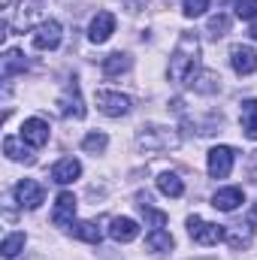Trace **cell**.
<instances>
[{
	"label": "cell",
	"instance_id": "cell-1",
	"mask_svg": "<svg viewBox=\"0 0 257 260\" xmlns=\"http://www.w3.org/2000/svg\"><path fill=\"white\" fill-rule=\"evenodd\" d=\"M197 70H200V40H197V34L185 30L173 49V58H170V79L179 85H191Z\"/></svg>",
	"mask_w": 257,
	"mask_h": 260
},
{
	"label": "cell",
	"instance_id": "cell-2",
	"mask_svg": "<svg viewBox=\"0 0 257 260\" xmlns=\"http://www.w3.org/2000/svg\"><path fill=\"white\" fill-rule=\"evenodd\" d=\"M136 145L145 151H170L179 145V136L170 127H142L136 133Z\"/></svg>",
	"mask_w": 257,
	"mask_h": 260
},
{
	"label": "cell",
	"instance_id": "cell-3",
	"mask_svg": "<svg viewBox=\"0 0 257 260\" xmlns=\"http://www.w3.org/2000/svg\"><path fill=\"white\" fill-rule=\"evenodd\" d=\"M188 233H191L194 242H200V245H218L221 239H227V230H224L221 224L203 221V218H197V215L188 218Z\"/></svg>",
	"mask_w": 257,
	"mask_h": 260
},
{
	"label": "cell",
	"instance_id": "cell-4",
	"mask_svg": "<svg viewBox=\"0 0 257 260\" xmlns=\"http://www.w3.org/2000/svg\"><path fill=\"white\" fill-rule=\"evenodd\" d=\"M97 109L109 118H121L130 112V97L121 91H97Z\"/></svg>",
	"mask_w": 257,
	"mask_h": 260
},
{
	"label": "cell",
	"instance_id": "cell-5",
	"mask_svg": "<svg viewBox=\"0 0 257 260\" xmlns=\"http://www.w3.org/2000/svg\"><path fill=\"white\" fill-rule=\"evenodd\" d=\"M61 37H64L61 21L49 18V21H43V24L34 30V49H40V52H52V49L61 46Z\"/></svg>",
	"mask_w": 257,
	"mask_h": 260
},
{
	"label": "cell",
	"instance_id": "cell-6",
	"mask_svg": "<svg viewBox=\"0 0 257 260\" xmlns=\"http://www.w3.org/2000/svg\"><path fill=\"white\" fill-rule=\"evenodd\" d=\"M58 106H61V115H64V118H85V100H82V94H79V82H76V79L67 82Z\"/></svg>",
	"mask_w": 257,
	"mask_h": 260
},
{
	"label": "cell",
	"instance_id": "cell-7",
	"mask_svg": "<svg viewBox=\"0 0 257 260\" xmlns=\"http://www.w3.org/2000/svg\"><path fill=\"white\" fill-rule=\"evenodd\" d=\"M15 200H18V206L21 209H40V203L46 200V188L40 185V182H34V179H21L18 185H15Z\"/></svg>",
	"mask_w": 257,
	"mask_h": 260
},
{
	"label": "cell",
	"instance_id": "cell-8",
	"mask_svg": "<svg viewBox=\"0 0 257 260\" xmlns=\"http://www.w3.org/2000/svg\"><path fill=\"white\" fill-rule=\"evenodd\" d=\"M40 15H43V0H18V9L12 12V27L27 30L40 21Z\"/></svg>",
	"mask_w": 257,
	"mask_h": 260
},
{
	"label": "cell",
	"instance_id": "cell-9",
	"mask_svg": "<svg viewBox=\"0 0 257 260\" xmlns=\"http://www.w3.org/2000/svg\"><path fill=\"white\" fill-rule=\"evenodd\" d=\"M115 34V15L112 12H97L94 18H91V27H88V40L94 43V46H103L109 37Z\"/></svg>",
	"mask_w": 257,
	"mask_h": 260
},
{
	"label": "cell",
	"instance_id": "cell-10",
	"mask_svg": "<svg viewBox=\"0 0 257 260\" xmlns=\"http://www.w3.org/2000/svg\"><path fill=\"white\" fill-rule=\"evenodd\" d=\"M233 170V148L227 145H215L209 151V176L212 179H227Z\"/></svg>",
	"mask_w": 257,
	"mask_h": 260
},
{
	"label": "cell",
	"instance_id": "cell-11",
	"mask_svg": "<svg viewBox=\"0 0 257 260\" xmlns=\"http://www.w3.org/2000/svg\"><path fill=\"white\" fill-rule=\"evenodd\" d=\"M230 67H233L239 76H251L257 70V52L251 46H233V49H230Z\"/></svg>",
	"mask_w": 257,
	"mask_h": 260
},
{
	"label": "cell",
	"instance_id": "cell-12",
	"mask_svg": "<svg viewBox=\"0 0 257 260\" xmlns=\"http://www.w3.org/2000/svg\"><path fill=\"white\" fill-rule=\"evenodd\" d=\"M73 218H76V197L64 191L55 200V212H52V224L55 227H73Z\"/></svg>",
	"mask_w": 257,
	"mask_h": 260
},
{
	"label": "cell",
	"instance_id": "cell-13",
	"mask_svg": "<svg viewBox=\"0 0 257 260\" xmlns=\"http://www.w3.org/2000/svg\"><path fill=\"white\" fill-rule=\"evenodd\" d=\"M21 139L24 145H34V148H43L49 142V124L43 118H27L21 124Z\"/></svg>",
	"mask_w": 257,
	"mask_h": 260
},
{
	"label": "cell",
	"instance_id": "cell-14",
	"mask_svg": "<svg viewBox=\"0 0 257 260\" xmlns=\"http://www.w3.org/2000/svg\"><path fill=\"white\" fill-rule=\"evenodd\" d=\"M242 203H245L242 188H221V191H215V197H212V206L218 212H236Z\"/></svg>",
	"mask_w": 257,
	"mask_h": 260
},
{
	"label": "cell",
	"instance_id": "cell-15",
	"mask_svg": "<svg viewBox=\"0 0 257 260\" xmlns=\"http://www.w3.org/2000/svg\"><path fill=\"white\" fill-rule=\"evenodd\" d=\"M79 176H82V164L76 157H64V160H58L52 167V182H58V185H70Z\"/></svg>",
	"mask_w": 257,
	"mask_h": 260
},
{
	"label": "cell",
	"instance_id": "cell-16",
	"mask_svg": "<svg viewBox=\"0 0 257 260\" xmlns=\"http://www.w3.org/2000/svg\"><path fill=\"white\" fill-rule=\"evenodd\" d=\"M109 236H112L115 242H133V239L139 236V224H136L133 218H112Z\"/></svg>",
	"mask_w": 257,
	"mask_h": 260
},
{
	"label": "cell",
	"instance_id": "cell-17",
	"mask_svg": "<svg viewBox=\"0 0 257 260\" xmlns=\"http://www.w3.org/2000/svg\"><path fill=\"white\" fill-rule=\"evenodd\" d=\"M24 70H27L24 52H21V49H6V55L0 58V73H3V79H9V76H15V73H24Z\"/></svg>",
	"mask_w": 257,
	"mask_h": 260
},
{
	"label": "cell",
	"instance_id": "cell-18",
	"mask_svg": "<svg viewBox=\"0 0 257 260\" xmlns=\"http://www.w3.org/2000/svg\"><path fill=\"white\" fill-rule=\"evenodd\" d=\"M191 88L197 94H215V91L221 88V76L212 73V70H203L197 79H191Z\"/></svg>",
	"mask_w": 257,
	"mask_h": 260
},
{
	"label": "cell",
	"instance_id": "cell-19",
	"mask_svg": "<svg viewBox=\"0 0 257 260\" xmlns=\"http://www.w3.org/2000/svg\"><path fill=\"white\" fill-rule=\"evenodd\" d=\"M24 139H15V136H6L3 139V154L9 157V160H24V164H30L34 160V154L27 151V145H21Z\"/></svg>",
	"mask_w": 257,
	"mask_h": 260
},
{
	"label": "cell",
	"instance_id": "cell-20",
	"mask_svg": "<svg viewBox=\"0 0 257 260\" xmlns=\"http://www.w3.org/2000/svg\"><path fill=\"white\" fill-rule=\"evenodd\" d=\"M145 245H148V251L164 254V251H170V248H173V236H170L164 227H154V230L145 236Z\"/></svg>",
	"mask_w": 257,
	"mask_h": 260
},
{
	"label": "cell",
	"instance_id": "cell-21",
	"mask_svg": "<svg viewBox=\"0 0 257 260\" xmlns=\"http://www.w3.org/2000/svg\"><path fill=\"white\" fill-rule=\"evenodd\" d=\"M157 191L167 194V197H182L185 194V182L176 173H160L157 176Z\"/></svg>",
	"mask_w": 257,
	"mask_h": 260
},
{
	"label": "cell",
	"instance_id": "cell-22",
	"mask_svg": "<svg viewBox=\"0 0 257 260\" xmlns=\"http://www.w3.org/2000/svg\"><path fill=\"white\" fill-rule=\"evenodd\" d=\"M242 130L248 139H257V100H242Z\"/></svg>",
	"mask_w": 257,
	"mask_h": 260
},
{
	"label": "cell",
	"instance_id": "cell-23",
	"mask_svg": "<svg viewBox=\"0 0 257 260\" xmlns=\"http://www.w3.org/2000/svg\"><path fill=\"white\" fill-rule=\"evenodd\" d=\"M130 55L124 52H115V55H109V58H103V73L106 76H121V73H127L130 70Z\"/></svg>",
	"mask_w": 257,
	"mask_h": 260
},
{
	"label": "cell",
	"instance_id": "cell-24",
	"mask_svg": "<svg viewBox=\"0 0 257 260\" xmlns=\"http://www.w3.org/2000/svg\"><path fill=\"white\" fill-rule=\"evenodd\" d=\"M24 242H27L24 233H9V236L3 239V245H0V254H3L6 260H15L21 251H24Z\"/></svg>",
	"mask_w": 257,
	"mask_h": 260
},
{
	"label": "cell",
	"instance_id": "cell-25",
	"mask_svg": "<svg viewBox=\"0 0 257 260\" xmlns=\"http://www.w3.org/2000/svg\"><path fill=\"white\" fill-rule=\"evenodd\" d=\"M73 236H76V239H82V242L97 245L103 233H100V227H97L94 221H79V224H73Z\"/></svg>",
	"mask_w": 257,
	"mask_h": 260
},
{
	"label": "cell",
	"instance_id": "cell-26",
	"mask_svg": "<svg viewBox=\"0 0 257 260\" xmlns=\"http://www.w3.org/2000/svg\"><path fill=\"white\" fill-rule=\"evenodd\" d=\"M139 212H142V218H145L151 227H164V224H167V212L151 209V206H148V197H139Z\"/></svg>",
	"mask_w": 257,
	"mask_h": 260
},
{
	"label": "cell",
	"instance_id": "cell-27",
	"mask_svg": "<svg viewBox=\"0 0 257 260\" xmlns=\"http://www.w3.org/2000/svg\"><path fill=\"white\" fill-rule=\"evenodd\" d=\"M106 145H109V136H106V133H88V136L82 139V148H85L88 154H100Z\"/></svg>",
	"mask_w": 257,
	"mask_h": 260
},
{
	"label": "cell",
	"instance_id": "cell-28",
	"mask_svg": "<svg viewBox=\"0 0 257 260\" xmlns=\"http://www.w3.org/2000/svg\"><path fill=\"white\" fill-rule=\"evenodd\" d=\"M227 27H230V18L224 15V12H218V15H212L209 18V34L218 40V37H224L227 34Z\"/></svg>",
	"mask_w": 257,
	"mask_h": 260
},
{
	"label": "cell",
	"instance_id": "cell-29",
	"mask_svg": "<svg viewBox=\"0 0 257 260\" xmlns=\"http://www.w3.org/2000/svg\"><path fill=\"white\" fill-rule=\"evenodd\" d=\"M236 15H239L242 21L257 18V0H236Z\"/></svg>",
	"mask_w": 257,
	"mask_h": 260
},
{
	"label": "cell",
	"instance_id": "cell-30",
	"mask_svg": "<svg viewBox=\"0 0 257 260\" xmlns=\"http://www.w3.org/2000/svg\"><path fill=\"white\" fill-rule=\"evenodd\" d=\"M209 9V0H185V15L188 18H197Z\"/></svg>",
	"mask_w": 257,
	"mask_h": 260
},
{
	"label": "cell",
	"instance_id": "cell-31",
	"mask_svg": "<svg viewBox=\"0 0 257 260\" xmlns=\"http://www.w3.org/2000/svg\"><path fill=\"white\" fill-rule=\"evenodd\" d=\"M251 40H254V43H257V21H254V24H251Z\"/></svg>",
	"mask_w": 257,
	"mask_h": 260
}]
</instances>
